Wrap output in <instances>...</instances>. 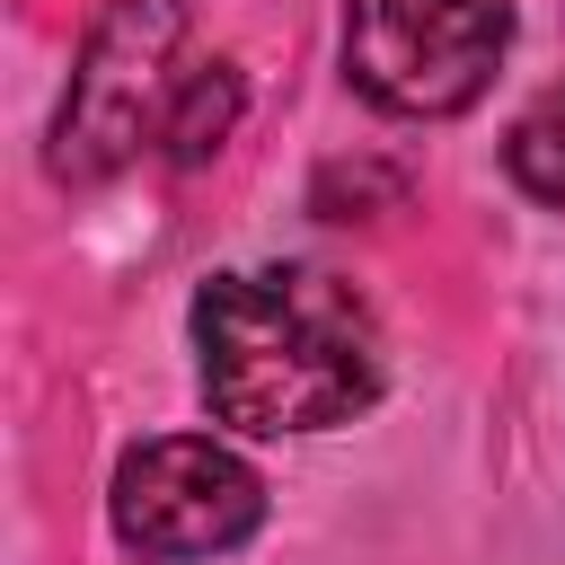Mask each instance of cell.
Wrapping results in <instances>:
<instances>
[{"instance_id":"7a4b0ae2","label":"cell","mask_w":565,"mask_h":565,"mask_svg":"<svg viewBox=\"0 0 565 565\" xmlns=\"http://www.w3.org/2000/svg\"><path fill=\"white\" fill-rule=\"evenodd\" d=\"M177 44H185V0H106L97 26L79 35L62 115H53V185H106L115 168H132L141 132L168 124V88H177Z\"/></svg>"},{"instance_id":"3957f363","label":"cell","mask_w":565,"mask_h":565,"mask_svg":"<svg viewBox=\"0 0 565 565\" xmlns=\"http://www.w3.org/2000/svg\"><path fill=\"white\" fill-rule=\"evenodd\" d=\"M503 44H512L503 0H344V79L406 124L477 106Z\"/></svg>"},{"instance_id":"8992f818","label":"cell","mask_w":565,"mask_h":565,"mask_svg":"<svg viewBox=\"0 0 565 565\" xmlns=\"http://www.w3.org/2000/svg\"><path fill=\"white\" fill-rule=\"evenodd\" d=\"M503 168H512V177H521L539 203H556V212H565V79H556V88H547V97H539L521 124H512Z\"/></svg>"},{"instance_id":"6da1fadb","label":"cell","mask_w":565,"mask_h":565,"mask_svg":"<svg viewBox=\"0 0 565 565\" xmlns=\"http://www.w3.org/2000/svg\"><path fill=\"white\" fill-rule=\"evenodd\" d=\"M203 406L256 441L353 424L380 397V327L318 265H238L194 291Z\"/></svg>"},{"instance_id":"5b68a950","label":"cell","mask_w":565,"mask_h":565,"mask_svg":"<svg viewBox=\"0 0 565 565\" xmlns=\"http://www.w3.org/2000/svg\"><path fill=\"white\" fill-rule=\"evenodd\" d=\"M238 106H247L238 62H203V71H185V79H177V97H168V124H159L168 159H177V168H203V159L238 132Z\"/></svg>"},{"instance_id":"277c9868","label":"cell","mask_w":565,"mask_h":565,"mask_svg":"<svg viewBox=\"0 0 565 565\" xmlns=\"http://www.w3.org/2000/svg\"><path fill=\"white\" fill-rule=\"evenodd\" d=\"M106 512H115V539L159 556V565L230 556L265 521V477L212 433H159L141 450H124Z\"/></svg>"}]
</instances>
